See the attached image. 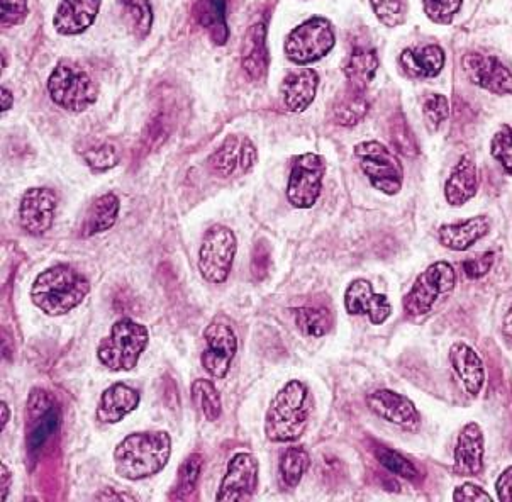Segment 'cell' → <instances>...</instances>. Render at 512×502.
Wrapping results in <instances>:
<instances>
[{
  "instance_id": "cell-1",
  "label": "cell",
  "mask_w": 512,
  "mask_h": 502,
  "mask_svg": "<svg viewBox=\"0 0 512 502\" xmlns=\"http://www.w3.org/2000/svg\"><path fill=\"white\" fill-rule=\"evenodd\" d=\"M172 455L167 431H141L126 436L114 450L116 474L126 480H141L162 472Z\"/></svg>"
},
{
  "instance_id": "cell-2",
  "label": "cell",
  "mask_w": 512,
  "mask_h": 502,
  "mask_svg": "<svg viewBox=\"0 0 512 502\" xmlns=\"http://www.w3.org/2000/svg\"><path fill=\"white\" fill-rule=\"evenodd\" d=\"M312 397L301 380H289L273 397L265 416V435L273 443H292L301 438L311 418Z\"/></svg>"
},
{
  "instance_id": "cell-3",
  "label": "cell",
  "mask_w": 512,
  "mask_h": 502,
  "mask_svg": "<svg viewBox=\"0 0 512 502\" xmlns=\"http://www.w3.org/2000/svg\"><path fill=\"white\" fill-rule=\"evenodd\" d=\"M90 294V282L70 265L46 268L31 287L34 306L48 316H63Z\"/></svg>"
},
{
  "instance_id": "cell-4",
  "label": "cell",
  "mask_w": 512,
  "mask_h": 502,
  "mask_svg": "<svg viewBox=\"0 0 512 502\" xmlns=\"http://www.w3.org/2000/svg\"><path fill=\"white\" fill-rule=\"evenodd\" d=\"M150 341L146 326L133 319H119L97 348L99 362L112 372H129L138 365Z\"/></svg>"
},
{
  "instance_id": "cell-5",
  "label": "cell",
  "mask_w": 512,
  "mask_h": 502,
  "mask_svg": "<svg viewBox=\"0 0 512 502\" xmlns=\"http://www.w3.org/2000/svg\"><path fill=\"white\" fill-rule=\"evenodd\" d=\"M48 92L56 106L70 112H82L97 101V84L82 68L60 63L48 80Z\"/></svg>"
},
{
  "instance_id": "cell-6",
  "label": "cell",
  "mask_w": 512,
  "mask_h": 502,
  "mask_svg": "<svg viewBox=\"0 0 512 502\" xmlns=\"http://www.w3.org/2000/svg\"><path fill=\"white\" fill-rule=\"evenodd\" d=\"M457 285L455 268L448 262H436L419 275L404 297V309L411 316L428 314L436 302L450 296Z\"/></svg>"
},
{
  "instance_id": "cell-7",
  "label": "cell",
  "mask_w": 512,
  "mask_h": 502,
  "mask_svg": "<svg viewBox=\"0 0 512 502\" xmlns=\"http://www.w3.org/2000/svg\"><path fill=\"white\" fill-rule=\"evenodd\" d=\"M336 45L333 26L324 17H312L290 31L285 40V55L290 62L307 65L321 60Z\"/></svg>"
},
{
  "instance_id": "cell-8",
  "label": "cell",
  "mask_w": 512,
  "mask_h": 502,
  "mask_svg": "<svg viewBox=\"0 0 512 502\" xmlns=\"http://www.w3.org/2000/svg\"><path fill=\"white\" fill-rule=\"evenodd\" d=\"M238 243L231 229L216 224L207 229L199 250V270L209 284H224L231 274Z\"/></svg>"
},
{
  "instance_id": "cell-9",
  "label": "cell",
  "mask_w": 512,
  "mask_h": 502,
  "mask_svg": "<svg viewBox=\"0 0 512 502\" xmlns=\"http://www.w3.org/2000/svg\"><path fill=\"white\" fill-rule=\"evenodd\" d=\"M355 155L370 184L387 196H396L402 189L404 168L399 158L379 141H365L355 146Z\"/></svg>"
},
{
  "instance_id": "cell-10",
  "label": "cell",
  "mask_w": 512,
  "mask_h": 502,
  "mask_svg": "<svg viewBox=\"0 0 512 502\" xmlns=\"http://www.w3.org/2000/svg\"><path fill=\"white\" fill-rule=\"evenodd\" d=\"M324 160L316 153L297 157L290 172L287 199L297 209H311L323 190Z\"/></svg>"
},
{
  "instance_id": "cell-11",
  "label": "cell",
  "mask_w": 512,
  "mask_h": 502,
  "mask_svg": "<svg viewBox=\"0 0 512 502\" xmlns=\"http://www.w3.org/2000/svg\"><path fill=\"white\" fill-rule=\"evenodd\" d=\"M204 340L206 350L202 353V367L214 379H224L238 352V338L231 324L223 316H218L204 331Z\"/></svg>"
},
{
  "instance_id": "cell-12",
  "label": "cell",
  "mask_w": 512,
  "mask_h": 502,
  "mask_svg": "<svg viewBox=\"0 0 512 502\" xmlns=\"http://www.w3.org/2000/svg\"><path fill=\"white\" fill-rule=\"evenodd\" d=\"M258 486V462L251 453H238L231 458L228 472L219 487L218 502L250 501Z\"/></svg>"
},
{
  "instance_id": "cell-13",
  "label": "cell",
  "mask_w": 512,
  "mask_h": 502,
  "mask_svg": "<svg viewBox=\"0 0 512 502\" xmlns=\"http://www.w3.org/2000/svg\"><path fill=\"white\" fill-rule=\"evenodd\" d=\"M463 70L472 84L492 94L512 95V73L496 56L468 53L463 58Z\"/></svg>"
},
{
  "instance_id": "cell-14",
  "label": "cell",
  "mask_w": 512,
  "mask_h": 502,
  "mask_svg": "<svg viewBox=\"0 0 512 502\" xmlns=\"http://www.w3.org/2000/svg\"><path fill=\"white\" fill-rule=\"evenodd\" d=\"M55 192L45 187L28 189L19 206V221L24 231L31 236H43L50 231L55 221Z\"/></svg>"
},
{
  "instance_id": "cell-15",
  "label": "cell",
  "mask_w": 512,
  "mask_h": 502,
  "mask_svg": "<svg viewBox=\"0 0 512 502\" xmlns=\"http://www.w3.org/2000/svg\"><path fill=\"white\" fill-rule=\"evenodd\" d=\"M346 311L351 316L367 314L370 323L379 326L389 319L392 313L389 299L384 294H375L373 287L368 280H353L345 294Z\"/></svg>"
},
{
  "instance_id": "cell-16",
  "label": "cell",
  "mask_w": 512,
  "mask_h": 502,
  "mask_svg": "<svg viewBox=\"0 0 512 502\" xmlns=\"http://www.w3.org/2000/svg\"><path fill=\"white\" fill-rule=\"evenodd\" d=\"M367 404L368 408L372 409L377 416L389 423L402 426V428H411L412 430L421 421L414 402L402 394L389 391V389H380V391L368 394Z\"/></svg>"
},
{
  "instance_id": "cell-17",
  "label": "cell",
  "mask_w": 512,
  "mask_h": 502,
  "mask_svg": "<svg viewBox=\"0 0 512 502\" xmlns=\"http://www.w3.org/2000/svg\"><path fill=\"white\" fill-rule=\"evenodd\" d=\"M485 440L479 424L467 423L455 447V472L460 477H475L484 469Z\"/></svg>"
},
{
  "instance_id": "cell-18",
  "label": "cell",
  "mask_w": 512,
  "mask_h": 502,
  "mask_svg": "<svg viewBox=\"0 0 512 502\" xmlns=\"http://www.w3.org/2000/svg\"><path fill=\"white\" fill-rule=\"evenodd\" d=\"M101 9V0H62L56 11L53 26L65 36L87 31Z\"/></svg>"
},
{
  "instance_id": "cell-19",
  "label": "cell",
  "mask_w": 512,
  "mask_h": 502,
  "mask_svg": "<svg viewBox=\"0 0 512 502\" xmlns=\"http://www.w3.org/2000/svg\"><path fill=\"white\" fill-rule=\"evenodd\" d=\"M450 362L458 377L462 380L465 391L470 396H479L485 384V367L479 353L472 346L458 341L451 346Z\"/></svg>"
},
{
  "instance_id": "cell-20",
  "label": "cell",
  "mask_w": 512,
  "mask_h": 502,
  "mask_svg": "<svg viewBox=\"0 0 512 502\" xmlns=\"http://www.w3.org/2000/svg\"><path fill=\"white\" fill-rule=\"evenodd\" d=\"M140 404V392L123 384L111 385L109 389L102 394L99 406H97V419L104 424H116L123 421L129 413Z\"/></svg>"
},
{
  "instance_id": "cell-21",
  "label": "cell",
  "mask_w": 512,
  "mask_h": 502,
  "mask_svg": "<svg viewBox=\"0 0 512 502\" xmlns=\"http://www.w3.org/2000/svg\"><path fill=\"white\" fill-rule=\"evenodd\" d=\"M318 73L309 68L289 73L282 82V95L285 106L292 112L306 111L311 106L318 92Z\"/></svg>"
},
{
  "instance_id": "cell-22",
  "label": "cell",
  "mask_w": 512,
  "mask_h": 502,
  "mask_svg": "<svg viewBox=\"0 0 512 502\" xmlns=\"http://www.w3.org/2000/svg\"><path fill=\"white\" fill-rule=\"evenodd\" d=\"M241 65L246 77L253 80H262L268 68L267 28L265 24L258 23L248 29L241 51Z\"/></svg>"
},
{
  "instance_id": "cell-23",
  "label": "cell",
  "mask_w": 512,
  "mask_h": 502,
  "mask_svg": "<svg viewBox=\"0 0 512 502\" xmlns=\"http://www.w3.org/2000/svg\"><path fill=\"white\" fill-rule=\"evenodd\" d=\"M477 187L479 179L474 158L465 155L451 172L450 179L446 180V201L450 206H463L477 194Z\"/></svg>"
},
{
  "instance_id": "cell-24",
  "label": "cell",
  "mask_w": 512,
  "mask_h": 502,
  "mask_svg": "<svg viewBox=\"0 0 512 502\" xmlns=\"http://www.w3.org/2000/svg\"><path fill=\"white\" fill-rule=\"evenodd\" d=\"M489 219L484 216L468 219L465 223L445 224L440 228L441 245L448 250L465 251L474 246L477 241L482 240L489 233Z\"/></svg>"
},
{
  "instance_id": "cell-25",
  "label": "cell",
  "mask_w": 512,
  "mask_h": 502,
  "mask_svg": "<svg viewBox=\"0 0 512 502\" xmlns=\"http://www.w3.org/2000/svg\"><path fill=\"white\" fill-rule=\"evenodd\" d=\"M226 0H197L194 6L195 19L209 38L218 46L228 43L229 29L226 21Z\"/></svg>"
},
{
  "instance_id": "cell-26",
  "label": "cell",
  "mask_w": 512,
  "mask_h": 502,
  "mask_svg": "<svg viewBox=\"0 0 512 502\" xmlns=\"http://www.w3.org/2000/svg\"><path fill=\"white\" fill-rule=\"evenodd\" d=\"M401 65L404 72L414 79H431L443 70L445 53L435 45L412 48L402 53Z\"/></svg>"
},
{
  "instance_id": "cell-27",
  "label": "cell",
  "mask_w": 512,
  "mask_h": 502,
  "mask_svg": "<svg viewBox=\"0 0 512 502\" xmlns=\"http://www.w3.org/2000/svg\"><path fill=\"white\" fill-rule=\"evenodd\" d=\"M379 68V58L377 53L367 48H357L353 51L345 68L346 79L351 89L365 90L370 87Z\"/></svg>"
},
{
  "instance_id": "cell-28",
  "label": "cell",
  "mask_w": 512,
  "mask_h": 502,
  "mask_svg": "<svg viewBox=\"0 0 512 502\" xmlns=\"http://www.w3.org/2000/svg\"><path fill=\"white\" fill-rule=\"evenodd\" d=\"M119 216V199L114 194L97 197L90 206L89 216L85 219L84 235L92 236L104 233L116 224Z\"/></svg>"
},
{
  "instance_id": "cell-29",
  "label": "cell",
  "mask_w": 512,
  "mask_h": 502,
  "mask_svg": "<svg viewBox=\"0 0 512 502\" xmlns=\"http://www.w3.org/2000/svg\"><path fill=\"white\" fill-rule=\"evenodd\" d=\"M294 318L304 336L321 338L333 330V314L326 307H297L294 309Z\"/></svg>"
},
{
  "instance_id": "cell-30",
  "label": "cell",
  "mask_w": 512,
  "mask_h": 502,
  "mask_svg": "<svg viewBox=\"0 0 512 502\" xmlns=\"http://www.w3.org/2000/svg\"><path fill=\"white\" fill-rule=\"evenodd\" d=\"M368 112V101L362 90L348 89L334 102V119L340 126H355Z\"/></svg>"
},
{
  "instance_id": "cell-31",
  "label": "cell",
  "mask_w": 512,
  "mask_h": 502,
  "mask_svg": "<svg viewBox=\"0 0 512 502\" xmlns=\"http://www.w3.org/2000/svg\"><path fill=\"white\" fill-rule=\"evenodd\" d=\"M311 467V457L304 447H290L280 458V475L285 486L294 489L301 484L302 477Z\"/></svg>"
},
{
  "instance_id": "cell-32",
  "label": "cell",
  "mask_w": 512,
  "mask_h": 502,
  "mask_svg": "<svg viewBox=\"0 0 512 502\" xmlns=\"http://www.w3.org/2000/svg\"><path fill=\"white\" fill-rule=\"evenodd\" d=\"M123 4L124 19L134 36L140 40L146 38L153 24V11L150 0H121Z\"/></svg>"
},
{
  "instance_id": "cell-33",
  "label": "cell",
  "mask_w": 512,
  "mask_h": 502,
  "mask_svg": "<svg viewBox=\"0 0 512 502\" xmlns=\"http://www.w3.org/2000/svg\"><path fill=\"white\" fill-rule=\"evenodd\" d=\"M192 397L197 406H201L202 413L207 421H218L223 413V404L218 389L214 387L211 380L199 379L192 384Z\"/></svg>"
},
{
  "instance_id": "cell-34",
  "label": "cell",
  "mask_w": 512,
  "mask_h": 502,
  "mask_svg": "<svg viewBox=\"0 0 512 502\" xmlns=\"http://www.w3.org/2000/svg\"><path fill=\"white\" fill-rule=\"evenodd\" d=\"M240 157V140H238L236 136H229V138L224 140L223 145L219 146L218 150L212 153L209 162H211V167L214 168V172L221 175V177H229V175L236 170V167H238Z\"/></svg>"
},
{
  "instance_id": "cell-35",
  "label": "cell",
  "mask_w": 512,
  "mask_h": 502,
  "mask_svg": "<svg viewBox=\"0 0 512 502\" xmlns=\"http://www.w3.org/2000/svg\"><path fill=\"white\" fill-rule=\"evenodd\" d=\"M375 457L379 460L384 469L392 474L401 475L402 479L416 480L419 477V470L414 463L409 462L401 453L387 447L375 448Z\"/></svg>"
},
{
  "instance_id": "cell-36",
  "label": "cell",
  "mask_w": 512,
  "mask_h": 502,
  "mask_svg": "<svg viewBox=\"0 0 512 502\" xmlns=\"http://www.w3.org/2000/svg\"><path fill=\"white\" fill-rule=\"evenodd\" d=\"M58 424H60V414H58V409L56 408L50 409L45 416L34 419L33 430L29 431L28 435L29 450L36 452V450L43 447L46 440L55 433Z\"/></svg>"
},
{
  "instance_id": "cell-37",
  "label": "cell",
  "mask_w": 512,
  "mask_h": 502,
  "mask_svg": "<svg viewBox=\"0 0 512 502\" xmlns=\"http://www.w3.org/2000/svg\"><path fill=\"white\" fill-rule=\"evenodd\" d=\"M390 138L397 150L401 151L406 157H416L419 153L418 141L412 133L406 118L402 114H397L396 118L390 123Z\"/></svg>"
},
{
  "instance_id": "cell-38",
  "label": "cell",
  "mask_w": 512,
  "mask_h": 502,
  "mask_svg": "<svg viewBox=\"0 0 512 502\" xmlns=\"http://www.w3.org/2000/svg\"><path fill=\"white\" fill-rule=\"evenodd\" d=\"M372 7L387 28H396L406 21L407 0H372Z\"/></svg>"
},
{
  "instance_id": "cell-39",
  "label": "cell",
  "mask_w": 512,
  "mask_h": 502,
  "mask_svg": "<svg viewBox=\"0 0 512 502\" xmlns=\"http://www.w3.org/2000/svg\"><path fill=\"white\" fill-rule=\"evenodd\" d=\"M84 158L85 163L95 172H106L119 163V150L111 143H104L85 151Z\"/></svg>"
},
{
  "instance_id": "cell-40",
  "label": "cell",
  "mask_w": 512,
  "mask_h": 502,
  "mask_svg": "<svg viewBox=\"0 0 512 502\" xmlns=\"http://www.w3.org/2000/svg\"><path fill=\"white\" fill-rule=\"evenodd\" d=\"M490 153L501 163L502 168L506 170L507 175H512V128L511 126H501L496 136L490 143Z\"/></svg>"
},
{
  "instance_id": "cell-41",
  "label": "cell",
  "mask_w": 512,
  "mask_h": 502,
  "mask_svg": "<svg viewBox=\"0 0 512 502\" xmlns=\"http://www.w3.org/2000/svg\"><path fill=\"white\" fill-rule=\"evenodd\" d=\"M424 121L431 131H436L441 124L445 123L450 116V106L445 95L431 94L424 101L423 106Z\"/></svg>"
},
{
  "instance_id": "cell-42",
  "label": "cell",
  "mask_w": 512,
  "mask_h": 502,
  "mask_svg": "<svg viewBox=\"0 0 512 502\" xmlns=\"http://www.w3.org/2000/svg\"><path fill=\"white\" fill-rule=\"evenodd\" d=\"M202 457L201 455H190L179 470V480H177V492L180 496H187L194 491L199 477H201Z\"/></svg>"
},
{
  "instance_id": "cell-43",
  "label": "cell",
  "mask_w": 512,
  "mask_h": 502,
  "mask_svg": "<svg viewBox=\"0 0 512 502\" xmlns=\"http://www.w3.org/2000/svg\"><path fill=\"white\" fill-rule=\"evenodd\" d=\"M426 16L438 24H450L460 11L462 0H424Z\"/></svg>"
},
{
  "instance_id": "cell-44",
  "label": "cell",
  "mask_w": 512,
  "mask_h": 502,
  "mask_svg": "<svg viewBox=\"0 0 512 502\" xmlns=\"http://www.w3.org/2000/svg\"><path fill=\"white\" fill-rule=\"evenodd\" d=\"M28 16L26 0H2V28H14Z\"/></svg>"
},
{
  "instance_id": "cell-45",
  "label": "cell",
  "mask_w": 512,
  "mask_h": 502,
  "mask_svg": "<svg viewBox=\"0 0 512 502\" xmlns=\"http://www.w3.org/2000/svg\"><path fill=\"white\" fill-rule=\"evenodd\" d=\"M496 255L494 253H485L480 257L468 258L463 262V272L467 274L468 279H480L489 272L492 265H494Z\"/></svg>"
},
{
  "instance_id": "cell-46",
  "label": "cell",
  "mask_w": 512,
  "mask_h": 502,
  "mask_svg": "<svg viewBox=\"0 0 512 502\" xmlns=\"http://www.w3.org/2000/svg\"><path fill=\"white\" fill-rule=\"evenodd\" d=\"M53 408H55V406H53V402H51V397L48 396L45 391H41V389H33V391H31L28 401V413L31 421L45 416V414Z\"/></svg>"
},
{
  "instance_id": "cell-47",
  "label": "cell",
  "mask_w": 512,
  "mask_h": 502,
  "mask_svg": "<svg viewBox=\"0 0 512 502\" xmlns=\"http://www.w3.org/2000/svg\"><path fill=\"white\" fill-rule=\"evenodd\" d=\"M453 499L460 502H484L492 501V496L475 484H463V486L457 487Z\"/></svg>"
},
{
  "instance_id": "cell-48",
  "label": "cell",
  "mask_w": 512,
  "mask_h": 502,
  "mask_svg": "<svg viewBox=\"0 0 512 502\" xmlns=\"http://www.w3.org/2000/svg\"><path fill=\"white\" fill-rule=\"evenodd\" d=\"M268 268V248L265 241H258L253 251V260H251V272L256 275V279L262 280L267 275Z\"/></svg>"
},
{
  "instance_id": "cell-49",
  "label": "cell",
  "mask_w": 512,
  "mask_h": 502,
  "mask_svg": "<svg viewBox=\"0 0 512 502\" xmlns=\"http://www.w3.org/2000/svg\"><path fill=\"white\" fill-rule=\"evenodd\" d=\"M496 491L499 501L512 502V467L504 470L501 477L497 479Z\"/></svg>"
},
{
  "instance_id": "cell-50",
  "label": "cell",
  "mask_w": 512,
  "mask_h": 502,
  "mask_svg": "<svg viewBox=\"0 0 512 502\" xmlns=\"http://www.w3.org/2000/svg\"><path fill=\"white\" fill-rule=\"evenodd\" d=\"M256 158V148L251 140H243V145H241V157H240V167L243 172H250L251 168L255 167Z\"/></svg>"
},
{
  "instance_id": "cell-51",
  "label": "cell",
  "mask_w": 512,
  "mask_h": 502,
  "mask_svg": "<svg viewBox=\"0 0 512 502\" xmlns=\"http://www.w3.org/2000/svg\"><path fill=\"white\" fill-rule=\"evenodd\" d=\"M502 335L506 338L507 343L512 345V304L507 309L506 316L502 319Z\"/></svg>"
},
{
  "instance_id": "cell-52",
  "label": "cell",
  "mask_w": 512,
  "mask_h": 502,
  "mask_svg": "<svg viewBox=\"0 0 512 502\" xmlns=\"http://www.w3.org/2000/svg\"><path fill=\"white\" fill-rule=\"evenodd\" d=\"M9 487H11V472H9L6 465L2 463V501H6Z\"/></svg>"
},
{
  "instance_id": "cell-53",
  "label": "cell",
  "mask_w": 512,
  "mask_h": 502,
  "mask_svg": "<svg viewBox=\"0 0 512 502\" xmlns=\"http://www.w3.org/2000/svg\"><path fill=\"white\" fill-rule=\"evenodd\" d=\"M0 411H2V430H6L7 423L11 419V411H9L6 401L0 402Z\"/></svg>"
},
{
  "instance_id": "cell-54",
  "label": "cell",
  "mask_w": 512,
  "mask_h": 502,
  "mask_svg": "<svg viewBox=\"0 0 512 502\" xmlns=\"http://www.w3.org/2000/svg\"><path fill=\"white\" fill-rule=\"evenodd\" d=\"M12 107V94L7 89H2V112H7Z\"/></svg>"
},
{
  "instance_id": "cell-55",
  "label": "cell",
  "mask_w": 512,
  "mask_h": 502,
  "mask_svg": "<svg viewBox=\"0 0 512 502\" xmlns=\"http://www.w3.org/2000/svg\"><path fill=\"white\" fill-rule=\"evenodd\" d=\"M95 499L97 501H101V499H104V501H116V499H131L129 496H123V494H106V492H102V494H99V496H95Z\"/></svg>"
}]
</instances>
